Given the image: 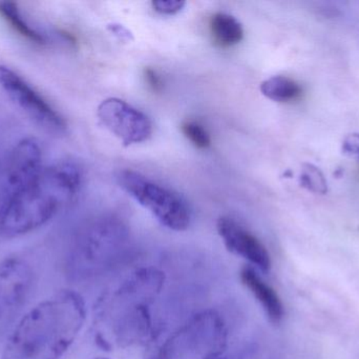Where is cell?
<instances>
[{"mask_svg": "<svg viewBox=\"0 0 359 359\" xmlns=\"http://www.w3.org/2000/svg\"><path fill=\"white\" fill-rule=\"evenodd\" d=\"M0 15L16 33L32 44L39 46H48L50 44V38L48 34L27 18L15 2L0 1Z\"/></svg>", "mask_w": 359, "mask_h": 359, "instance_id": "obj_10", "label": "cell"}, {"mask_svg": "<svg viewBox=\"0 0 359 359\" xmlns=\"http://www.w3.org/2000/svg\"><path fill=\"white\" fill-rule=\"evenodd\" d=\"M123 191L172 231H185L191 223V210L178 192L136 171L124 170L117 176Z\"/></svg>", "mask_w": 359, "mask_h": 359, "instance_id": "obj_3", "label": "cell"}, {"mask_svg": "<svg viewBox=\"0 0 359 359\" xmlns=\"http://www.w3.org/2000/svg\"><path fill=\"white\" fill-rule=\"evenodd\" d=\"M35 278L33 266L27 259L13 256L0 261V324L25 305Z\"/></svg>", "mask_w": 359, "mask_h": 359, "instance_id": "obj_7", "label": "cell"}, {"mask_svg": "<svg viewBox=\"0 0 359 359\" xmlns=\"http://www.w3.org/2000/svg\"><path fill=\"white\" fill-rule=\"evenodd\" d=\"M299 185L307 191L324 195L328 192V183L324 173L311 164H304L299 173Z\"/></svg>", "mask_w": 359, "mask_h": 359, "instance_id": "obj_13", "label": "cell"}, {"mask_svg": "<svg viewBox=\"0 0 359 359\" xmlns=\"http://www.w3.org/2000/svg\"><path fill=\"white\" fill-rule=\"evenodd\" d=\"M242 284L248 289L267 314L270 320L280 322L284 316V307L278 293L257 274L255 268L245 266L240 273Z\"/></svg>", "mask_w": 359, "mask_h": 359, "instance_id": "obj_9", "label": "cell"}, {"mask_svg": "<svg viewBox=\"0 0 359 359\" xmlns=\"http://www.w3.org/2000/svg\"><path fill=\"white\" fill-rule=\"evenodd\" d=\"M213 41L222 48L236 46L244 38V30L238 19L226 13L213 15L209 23Z\"/></svg>", "mask_w": 359, "mask_h": 359, "instance_id": "obj_11", "label": "cell"}, {"mask_svg": "<svg viewBox=\"0 0 359 359\" xmlns=\"http://www.w3.org/2000/svg\"><path fill=\"white\" fill-rule=\"evenodd\" d=\"M185 1L182 0H156L151 2L154 10L161 15H176L183 10Z\"/></svg>", "mask_w": 359, "mask_h": 359, "instance_id": "obj_15", "label": "cell"}, {"mask_svg": "<svg viewBox=\"0 0 359 359\" xmlns=\"http://www.w3.org/2000/svg\"><path fill=\"white\" fill-rule=\"evenodd\" d=\"M109 29L111 30V33L115 34L116 36L120 38L122 40H130L133 39L132 33L128 31L126 27H124L123 25H111L109 27Z\"/></svg>", "mask_w": 359, "mask_h": 359, "instance_id": "obj_18", "label": "cell"}, {"mask_svg": "<svg viewBox=\"0 0 359 359\" xmlns=\"http://www.w3.org/2000/svg\"><path fill=\"white\" fill-rule=\"evenodd\" d=\"M343 153L359 162V133L348 135L341 143Z\"/></svg>", "mask_w": 359, "mask_h": 359, "instance_id": "obj_16", "label": "cell"}, {"mask_svg": "<svg viewBox=\"0 0 359 359\" xmlns=\"http://www.w3.org/2000/svg\"><path fill=\"white\" fill-rule=\"evenodd\" d=\"M217 233L223 240L226 248L246 259L263 272L271 268V259L263 242L246 228L230 217H219L217 223Z\"/></svg>", "mask_w": 359, "mask_h": 359, "instance_id": "obj_8", "label": "cell"}, {"mask_svg": "<svg viewBox=\"0 0 359 359\" xmlns=\"http://www.w3.org/2000/svg\"><path fill=\"white\" fill-rule=\"evenodd\" d=\"M97 116L101 124L126 147L144 143L153 134V124L149 116L116 97L103 100L97 110Z\"/></svg>", "mask_w": 359, "mask_h": 359, "instance_id": "obj_6", "label": "cell"}, {"mask_svg": "<svg viewBox=\"0 0 359 359\" xmlns=\"http://www.w3.org/2000/svg\"><path fill=\"white\" fill-rule=\"evenodd\" d=\"M42 150L33 138H25L0 154V221L11 202L43 167Z\"/></svg>", "mask_w": 359, "mask_h": 359, "instance_id": "obj_4", "label": "cell"}, {"mask_svg": "<svg viewBox=\"0 0 359 359\" xmlns=\"http://www.w3.org/2000/svg\"><path fill=\"white\" fill-rule=\"evenodd\" d=\"M262 94L276 103H291L297 100L303 92L302 86L287 76H272L264 80L259 86Z\"/></svg>", "mask_w": 359, "mask_h": 359, "instance_id": "obj_12", "label": "cell"}, {"mask_svg": "<svg viewBox=\"0 0 359 359\" xmlns=\"http://www.w3.org/2000/svg\"><path fill=\"white\" fill-rule=\"evenodd\" d=\"M81 172L71 162L43 166L20 190L0 221V236L19 237L52 221L77 195Z\"/></svg>", "mask_w": 359, "mask_h": 359, "instance_id": "obj_2", "label": "cell"}, {"mask_svg": "<svg viewBox=\"0 0 359 359\" xmlns=\"http://www.w3.org/2000/svg\"><path fill=\"white\" fill-rule=\"evenodd\" d=\"M83 310L79 299L59 293L34 306L6 339L0 359H60L79 331Z\"/></svg>", "mask_w": 359, "mask_h": 359, "instance_id": "obj_1", "label": "cell"}, {"mask_svg": "<svg viewBox=\"0 0 359 359\" xmlns=\"http://www.w3.org/2000/svg\"><path fill=\"white\" fill-rule=\"evenodd\" d=\"M0 88L31 119L50 132L63 133L67 122L56 107L18 72L0 63Z\"/></svg>", "mask_w": 359, "mask_h": 359, "instance_id": "obj_5", "label": "cell"}, {"mask_svg": "<svg viewBox=\"0 0 359 359\" xmlns=\"http://www.w3.org/2000/svg\"><path fill=\"white\" fill-rule=\"evenodd\" d=\"M144 76L145 80H147V84L151 90L155 91V92H160L162 90L163 84H162L161 78L155 70L147 67L144 70Z\"/></svg>", "mask_w": 359, "mask_h": 359, "instance_id": "obj_17", "label": "cell"}, {"mask_svg": "<svg viewBox=\"0 0 359 359\" xmlns=\"http://www.w3.org/2000/svg\"><path fill=\"white\" fill-rule=\"evenodd\" d=\"M184 136L198 149L205 150L210 147L211 138L204 126L196 122H185L181 126Z\"/></svg>", "mask_w": 359, "mask_h": 359, "instance_id": "obj_14", "label": "cell"}]
</instances>
